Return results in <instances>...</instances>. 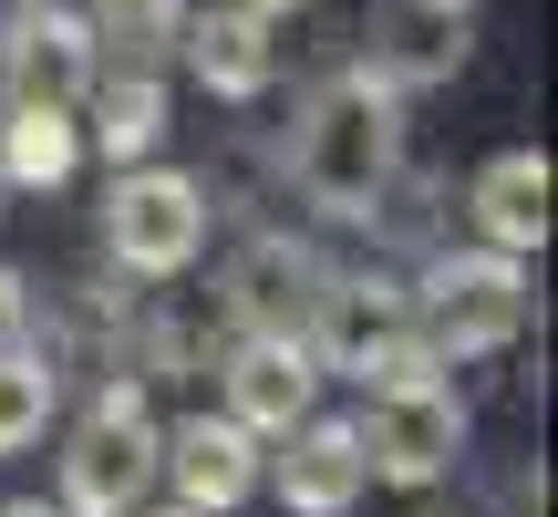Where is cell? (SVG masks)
I'll return each instance as SVG.
<instances>
[{
	"label": "cell",
	"mask_w": 558,
	"mask_h": 517,
	"mask_svg": "<svg viewBox=\"0 0 558 517\" xmlns=\"http://www.w3.org/2000/svg\"><path fill=\"white\" fill-rule=\"evenodd\" d=\"M403 177V94L373 73V62H341L300 94L290 115V187L320 207V218H373Z\"/></svg>",
	"instance_id": "1"
},
{
	"label": "cell",
	"mask_w": 558,
	"mask_h": 517,
	"mask_svg": "<svg viewBox=\"0 0 558 517\" xmlns=\"http://www.w3.org/2000/svg\"><path fill=\"white\" fill-rule=\"evenodd\" d=\"M403 311H414V332H424L435 362H486V352H507V341L527 332V258L456 249V258H435V269L403 290Z\"/></svg>",
	"instance_id": "2"
},
{
	"label": "cell",
	"mask_w": 558,
	"mask_h": 517,
	"mask_svg": "<svg viewBox=\"0 0 558 517\" xmlns=\"http://www.w3.org/2000/svg\"><path fill=\"white\" fill-rule=\"evenodd\" d=\"M156 435L166 424L145 414L135 383H104L94 414L62 445V517H135L145 486H156Z\"/></svg>",
	"instance_id": "3"
},
{
	"label": "cell",
	"mask_w": 558,
	"mask_h": 517,
	"mask_svg": "<svg viewBox=\"0 0 558 517\" xmlns=\"http://www.w3.org/2000/svg\"><path fill=\"white\" fill-rule=\"evenodd\" d=\"M104 249L135 279H186L207 249V187L186 166H114V197H104Z\"/></svg>",
	"instance_id": "4"
},
{
	"label": "cell",
	"mask_w": 558,
	"mask_h": 517,
	"mask_svg": "<svg viewBox=\"0 0 558 517\" xmlns=\"http://www.w3.org/2000/svg\"><path fill=\"white\" fill-rule=\"evenodd\" d=\"M352 435H362L373 486H445L456 456H465V404H456L445 373L435 383H383L373 414H352Z\"/></svg>",
	"instance_id": "5"
},
{
	"label": "cell",
	"mask_w": 558,
	"mask_h": 517,
	"mask_svg": "<svg viewBox=\"0 0 558 517\" xmlns=\"http://www.w3.org/2000/svg\"><path fill=\"white\" fill-rule=\"evenodd\" d=\"M414 332V311H403V279H331L320 269V290H311V311H300V341H311V362L320 373H373L383 352H393V341Z\"/></svg>",
	"instance_id": "6"
},
{
	"label": "cell",
	"mask_w": 558,
	"mask_h": 517,
	"mask_svg": "<svg viewBox=\"0 0 558 517\" xmlns=\"http://www.w3.org/2000/svg\"><path fill=\"white\" fill-rule=\"evenodd\" d=\"M156 477L177 486V507H207V517H228V507H248L259 497V435H248L239 414H186V424H166L156 435Z\"/></svg>",
	"instance_id": "7"
},
{
	"label": "cell",
	"mask_w": 558,
	"mask_h": 517,
	"mask_svg": "<svg viewBox=\"0 0 558 517\" xmlns=\"http://www.w3.org/2000/svg\"><path fill=\"white\" fill-rule=\"evenodd\" d=\"M218 383H228V414H239L248 435H290L300 414H320V362H311L300 332H239L228 362H218Z\"/></svg>",
	"instance_id": "8"
},
{
	"label": "cell",
	"mask_w": 558,
	"mask_h": 517,
	"mask_svg": "<svg viewBox=\"0 0 558 517\" xmlns=\"http://www.w3.org/2000/svg\"><path fill=\"white\" fill-rule=\"evenodd\" d=\"M290 456L269 466V497L290 507V517H352L362 507V486H373V466H362V435H352V414H300L290 435Z\"/></svg>",
	"instance_id": "9"
},
{
	"label": "cell",
	"mask_w": 558,
	"mask_h": 517,
	"mask_svg": "<svg viewBox=\"0 0 558 517\" xmlns=\"http://www.w3.org/2000/svg\"><path fill=\"white\" fill-rule=\"evenodd\" d=\"M0 73H11V94H41V104H73L94 94L104 52H94V21L62 11V0H32V11L11 21V41H0Z\"/></svg>",
	"instance_id": "10"
},
{
	"label": "cell",
	"mask_w": 558,
	"mask_h": 517,
	"mask_svg": "<svg viewBox=\"0 0 558 517\" xmlns=\"http://www.w3.org/2000/svg\"><path fill=\"white\" fill-rule=\"evenodd\" d=\"M177 41H186V73H197L218 104H259L269 83H279V41H269V21L239 11V0H218V11H186Z\"/></svg>",
	"instance_id": "11"
},
{
	"label": "cell",
	"mask_w": 558,
	"mask_h": 517,
	"mask_svg": "<svg viewBox=\"0 0 558 517\" xmlns=\"http://www.w3.org/2000/svg\"><path fill=\"white\" fill-rule=\"evenodd\" d=\"M548 197H558L548 156H538V145H507V156L476 166V187H465V218H476L486 249L527 258V249H548Z\"/></svg>",
	"instance_id": "12"
},
{
	"label": "cell",
	"mask_w": 558,
	"mask_h": 517,
	"mask_svg": "<svg viewBox=\"0 0 558 517\" xmlns=\"http://www.w3.org/2000/svg\"><path fill=\"white\" fill-rule=\"evenodd\" d=\"M362 62H373L393 94H424V83H445L465 62V11H445V0H383Z\"/></svg>",
	"instance_id": "13"
},
{
	"label": "cell",
	"mask_w": 558,
	"mask_h": 517,
	"mask_svg": "<svg viewBox=\"0 0 558 517\" xmlns=\"http://www.w3.org/2000/svg\"><path fill=\"white\" fill-rule=\"evenodd\" d=\"M166 135V73H124V62H104L94 94H83V145H94L104 166H145Z\"/></svg>",
	"instance_id": "14"
},
{
	"label": "cell",
	"mask_w": 558,
	"mask_h": 517,
	"mask_svg": "<svg viewBox=\"0 0 558 517\" xmlns=\"http://www.w3.org/2000/svg\"><path fill=\"white\" fill-rule=\"evenodd\" d=\"M311 290H320V258L290 249V239H248L239 269H228V311H239V332H300Z\"/></svg>",
	"instance_id": "15"
},
{
	"label": "cell",
	"mask_w": 558,
	"mask_h": 517,
	"mask_svg": "<svg viewBox=\"0 0 558 517\" xmlns=\"http://www.w3.org/2000/svg\"><path fill=\"white\" fill-rule=\"evenodd\" d=\"M83 166V115L41 94H0V187H62Z\"/></svg>",
	"instance_id": "16"
},
{
	"label": "cell",
	"mask_w": 558,
	"mask_h": 517,
	"mask_svg": "<svg viewBox=\"0 0 558 517\" xmlns=\"http://www.w3.org/2000/svg\"><path fill=\"white\" fill-rule=\"evenodd\" d=\"M41 424H52V362L21 352V341H0V456L41 445Z\"/></svg>",
	"instance_id": "17"
},
{
	"label": "cell",
	"mask_w": 558,
	"mask_h": 517,
	"mask_svg": "<svg viewBox=\"0 0 558 517\" xmlns=\"http://www.w3.org/2000/svg\"><path fill=\"white\" fill-rule=\"evenodd\" d=\"M239 11H259V21H290V11H300V0H239Z\"/></svg>",
	"instance_id": "18"
},
{
	"label": "cell",
	"mask_w": 558,
	"mask_h": 517,
	"mask_svg": "<svg viewBox=\"0 0 558 517\" xmlns=\"http://www.w3.org/2000/svg\"><path fill=\"white\" fill-rule=\"evenodd\" d=\"M0 517H62V507H41V497H11V507H0Z\"/></svg>",
	"instance_id": "19"
},
{
	"label": "cell",
	"mask_w": 558,
	"mask_h": 517,
	"mask_svg": "<svg viewBox=\"0 0 558 517\" xmlns=\"http://www.w3.org/2000/svg\"><path fill=\"white\" fill-rule=\"evenodd\" d=\"M156 517H207V507H156Z\"/></svg>",
	"instance_id": "20"
},
{
	"label": "cell",
	"mask_w": 558,
	"mask_h": 517,
	"mask_svg": "<svg viewBox=\"0 0 558 517\" xmlns=\"http://www.w3.org/2000/svg\"><path fill=\"white\" fill-rule=\"evenodd\" d=\"M445 11H476V0H445Z\"/></svg>",
	"instance_id": "21"
},
{
	"label": "cell",
	"mask_w": 558,
	"mask_h": 517,
	"mask_svg": "<svg viewBox=\"0 0 558 517\" xmlns=\"http://www.w3.org/2000/svg\"><path fill=\"white\" fill-rule=\"evenodd\" d=\"M104 11H114V0H104Z\"/></svg>",
	"instance_id": "22"
}]
</instances>
